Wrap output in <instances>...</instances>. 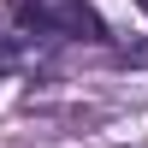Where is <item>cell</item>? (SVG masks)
<instances>
[{
    "label": "cell",
    "instance_id": "cell-3",
    "mask_svg": "<svg viewBox=\"0 0 148 148\" xmlns=\"http://www.w3.org/2000/svg\"><path fill=\"white\" fill-rule=\"evenodd\" d=\"M136 6H142V12H148V0H136Z\"/></svg>",
    "mask_w": 148,
    "mask_h": 148
},
{
    "label": "cell",
    "instance_id": "cell-2",
    "mask_svg": "<svg viewBox=\"0 0 148 148\" xmlns=\"http://www.w3.org/2000/svg\"><path fill=\"white\" fill-rule=\"evenodd\" d=\"M24 65V47H18V36H0V77L6 71H18Z\"/></svg>",
    "mask_w": 148,
    "mask_h": 148
},
{
    "label": "cell",
    "instance_id": "cell-1",
    "mask_svg": "<svg viewBox=\"0 0 148 148\" xmlns=\"http://www.w3.org/2000/svg\"><path fill=\"white\" fill-rule=\"evenodd\" d=\"M12 18L30 36H71V42H107V18L89 0H12Z\"/></svg>",
    "mask_w": 148,
    "mask_h": 148
}]
</instances>
